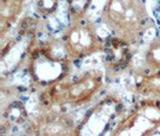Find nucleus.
Wrapping results in <instances>:
<instances>
[{
  "label": "nucleus",
  "mask_w": 160,
  "mask_h": 136,
  "mask_svg": "<svg viewBox=\"0 0 160 136\" xmlns=\"http://www.w3.org/2000/svg\"><path fill=\"white\" fill-rule=\"evenodd\" d=\"M105 19L119 36L123 39H133L145 21L142 0H108Z\"/></svg>",
  "instance_id": "f257e3e1"
},
{
  "label": "nucleus",
  "mask_w": 160,
  "mask_h": 136,
  "mask_svg": "<svg viewBox=\"0 0 160 136\" xmlns=\"http://www.w3.org/2000/svg\"><path fill=\"white\" fill-rule=\"evenodd\" d=\"M102 84V75L98 71H89L71 81L55 85L51 97L59 104H82L93 96Z\"/></svg>",
  "instance_id": "f03ea898"
},
{
  "label": "nucleus",
  "mask_w": 160,
  "mask_h": 136,
  "mask_svg": "<svg viewBox=\"0 0 160 136\" xmlns=\"http://www.w3.org/2000/svg\"><path fill=\"white\" fill-rule=\"evenodd\" d=\"M63 41L68 54L73 57L87 56L99 47V40L94 28L89 22L82 19L73 23L67 29Z\"/></svg>",
  "instance_id": "7ed1b4c3"
},
{
  "label": "nucleus",
  "mask_w": 160,
  "mask_h": 136,
  "mask_svg": "<svg viewBox=\"0 0 160 136\" xmlns=\"http://www.w3.org/2000/svg\"><path fill=\"white\" fill-rule=\"evenodd\" d=\"M160 125V108L153 104H146L137 109L125 120L119 134H147Z\"/></svg>",
  "instance_id": "20e7f679"
},
{
  "label": "nucleus",
  "mask_w": 160,
  "mask_h": 136,
  "mask_svg": "<svg viewBox=\"0 0 160 136\" xmlns=\"http://www.w3.org/2000/svg\"><path fill=\"white\" fill-rule=\"evenodd\" d=\"M64 65L50 54L40 52L31 63V74L40 83H51L62 75Z\"/></svg>",
  "instance_id": "39448f33"
},
{
  "label": "nucleus",
  "mask_w": 160,
  "mask_h": 136,
  "mask_svg": "<svg viewBox=\"0 0 160 136\" xmlns=\"http://www.w3.org/2000/svg\"><path fill=\"white\" fill-rule=\"evenodd\" d=\"M115 110V105L112 101H103L97 108H95L94 112L90 115L87 121H92L95 120L96 122L89 125L88 127L84 128L86 131L83 133H90V134H98L102 131L103 127L106 126V124L110 120ZM83 129V130H84ZM82 130V131H83Z\"/></svg>",
  "instance_id": "423d86ee"
},
{
  "label": "nucleus",
  "mask_w": 160,
  "mask_h": 136,
  "mask_svg": "<svg viewBox=\"0 0 160 136\" xmlns=\"http://www.w3.org/2000/svg\"><path fill=\"white\" fill-rule=\"evenodd\" d=\"M24 0H1L0 4V17H1V31L5 32V29L9 27L23 6Z\"/></svg>",
  "instance_id": "0eeeda50"
},
{
  "label": "nucleus",
  "mask_w": 160,
  "mask_h": 136,
  "mask_svg": "<svg viewBox=\"0 0 160 136\" xmlns=\"http://www.w3.org/2000/svg\"><path fill=\"white\" fill-rule=\"evenodd\" d=\"M70 125L63 117H48L40 122L38 133L40 134H64L70 132Z\"/></svg>",
  "instance_id": "6e6552de"
},
{
  "label": "nucleus",
  "mask_w": 160,
  "mask_h": 136,
  "mask_svg": "<svg viewBox=\"0 0 160 136\" xmlns=\"http://www.w3.org/2000/svg\"><path fill=\"white\" fill-rule=\"evenodd\" d=\"M139 90L144 94L160 95V71L143 78L142 82L139 84Z\"/></svg>",
  "instance_id": "1a4fd4ad"
},
{
  "label": "nucleus",
  "mask_w": 160,
  "mask_h": 136,
  "mask_svg": "<svg viewBox=\"0 0 160 136\" xmlns=\"http://www.w3.org/2000/svg\"><path fill=\"white\" fill-rule=\"evenodd\" d=\"M6 117L8 120L15 123H21L26 118V111L20 102H13L7 106Z\"/></svg>",
  "instance_id": "9d476101"
},
{
  "label": "nucleus",
  "mask_w": 160,
  "mask_h": 136,
  "mask_svg": "<svg viewBox=\"0 0 160 136\" xmlns=\"http://www.w3.org/2000/svg\"><path fill=\"white\" fill-rule=\"evenodd\" d=\"M146 60L150 67L160 71V38L154 40L150 45L146 54Z\"/></svg>",
  "instance_id": "9b49d317"
},
{
  "label": "nucleus",
  "mask_w": 160,
  "mask_h": 136,
  "mask_svg": "<svg viewBox=\"0 0 160 136\" xmlns=\"http://www.w3.org/2000/svg\"><path fill=\"white\" fill-rule=\"evenodd\" d=\"M58 6V0H37L36 8L37 11L47 16V15L52 14Z\"/></svg>",
  "instance_id": "f8f14e48"
},
{
  "label": "nucleus",
  "mask_w": 160,
  "mask_h": 136,
  "mask_svg": "<svg viewBox=\"0 0 160 136\" xmlns=\"http://www.w3.org/2000/svg\"><path fill=\"white\" fill-rule=\"evenodd\" d=\"M71 13L75 16L82 15L88 8L91 0H67Z\"/></svg>",
  "instance_id": "ddd939ff"
},
{
  "label": "nucleus",
  "mask_w": 160,
  "mask_h": 136,
  "mask_svg": "<svg viewBox=\"0 0 160 136\" xmlns=\"http://www.w3.org/2000/svg\"><path fill=\"white\" fill-rule=\"evenodd\" d=\"M154 3H153V14H154V17L155 20H156L157 24L159 25L160 27V0H153Z\"/></svg>",
  "instance_id": "4468645a"
}]
</instances>
